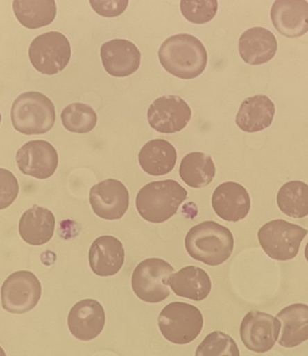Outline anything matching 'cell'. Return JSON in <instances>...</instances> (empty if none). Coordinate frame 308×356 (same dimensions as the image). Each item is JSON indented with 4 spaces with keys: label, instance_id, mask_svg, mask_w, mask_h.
<instances>
[{
    "label": "cell",
    "instance_id": "27",
    "mask_svg": "<svg viewBox=\"0 0 308 356\" xmlns=\"http://www.w3.org/2000/svg\"><path fill=\"white\" fill-rule=\"evenodd\" d=\"M280 210L291 218L308 216V185L302 181H291L282 186L277 195Z\"/></svg>",
    "mask_w": 308,
    "mask_h": 356
},
{
    "label": "cell",
    "instance_id": "18",
    "mask_svg": "<svg viewBox=\"0 0 308 356\" xmlns=\"http://www.w3.org/2000/svg\"><path fill=\"white\" fill-rule=\"evenodd\" d=\"M89 266L99 277L116 275L125 264V249L117 238L104 235L93 241L89 252Z\"/></svg>",
    "mask_w": 308,
    "mask_h": 356
},
{
    "label": "cell",
    "instance_id": "2",
    "mask_svg": "<svg viewBox=\"0 0 308 356\" xmlns=\"http://www.w3.org/2000/svg\"><path fill=\"white\" fill-rule=\"evenodd\" d=\"M190 257L208 266H219L231 257L234 239L232 232L216 222L207 221L193 226L185 238Z\"/></svg>",
    "mask_w": 308,
    "mask_h": 356
},
{
    "label": "cell",
    "instance_id": "34",
    "mask_svg": "<svg viewBox=\"0 0 308 356\" xmlns=\"http://www.w3.org/2000/svg\"><path fill=\"white\" fill-rule=\"evenodd\" d=\"M0 356H7V355H6L4 349H3L1 346H0Z\"/></svg>",
    "mask_w": 308,
    "mask_h": 356
},
{
    "label": "cell",
    "instance_id": "24",
    "mask_svg": "<svg viewBox=\"0 0 308 356\" xmlns=\"http://www.w3.org/2000/svg\"><path fill=\"white\" fill-rule=\"evenodd\" d=\"M138 161L146 173L154 177L164 176L173 170L177 152L169 141L153 140L142 147Z\"/></svg>",
    "mask_w": 308,
    "mask_h": 356
},
{
    "label": "cell",
    "instance_id": "35",
    "mask_svg": "<svg viewBox=\"0 0 308 356\" xmlns=\"http://www.w3.org/2000/svg\"><path fill=\"white\" fill-rule=\"evenodd\" d=\"M1 120H2V117H1V113H0V123H1Z\"/></svg>",
    "mask_w": 308,
    "mask_h": 356
},
{
    "label": "cell",
    "instance_id": "12",
    "mask_svg": "<svg viewBox=\"0 0 308 356\" xmlns=\"http://www.w3.org/2000/svg\"><path fill=\"white\" fill-rule=\"evenodd\" d=\"M18 168L26 176L47 179L59 164V156L53 145L45 140H32L24 144L16 155Z\"/></svg>",
    "mask_w": 308,
    "mask_h": 356
},
{
    "label": "cell",
    "instance_id": "22",
    "mask_svg": "<svg viewBox=\"0 0 308 356\" xmlns=\"http://www.w3.org/2000/svg\"><path fill=\"white\" fill-rule=\"evenodd\" d=\"M166 285L179 297L194 301L205 300L212 289L210 277L203 268L196 266L184 267L172 274Z\"/></svg>",
    "mask_w": 308,
    "mask_h": 356
},
{
    "label": "cell",
    "instance_id": "5",
    "mask_svg": "<svg viewBox=\"0 0 308 356\" xmlns=\"http://www.w3.org/2000/svg\"><path fill=\"white\" fill-rule=\"evenodd\" d=\"M160 331L169 342L187 345L193 342L203 330L204 318L197 307L184 302H172L160 313Z\"/></svg>",
    "mask_w": 308,
    "mask_h": 356
},
{
    "label": "cell",
    "instance_id": "15",
    "mask_svg": "<svg viewBox=\"0 0 308 356\" xmlns=\"http://www.w3.org/2000/svg\"><path fill=\"white\" fill-rule=\"evenodd\" d=\"M101 56L105 72L111 76L128 77L140 67V51L126 39H114L103 44Z\"/></svg>",
    "mask_w": 308,
    "mask_h": 356
},
{
    "label": "cell",
    "instance_id": "19",
    "mask_svg": "<svg viewBox=\"0 0 308 356\" xmlns=\"http://www.w3.org/2000/svg\"><path fill=\"white\" fill-rule=\"evenodd\" d=\"M240 56L250 65H259L270 62L277 50V42L270 30L264 27H253L246 30L239 39Z\"/></svg>",
    "mask_w": 308,
    "mask_h": 356
},
{
    "label": "cell",
    "instance_id": "13",
    "mask_svg": "<svg viewBox=\"0 0 308 356\" xmlns=\"http://www.w3.org/2000/svg\"><path fill=\"white\" fill-rule=\"evenodd\" d=\"M89 202L96 216L108 221L119 220L128 212L129 192L120 181L107 179L90 189Z\"/></svg>",
    "mask_w": 308,
    "mask_h": 356
},
{
    "label": "cell",
    "instance_id": "31",
    "mask_svg": "<svg viewBox=\"0 0 308 356\" xmlns=\"http://www.w3.org/2000/svg\"><path fill=\"white\" fill-rule=\"evenodd\" d=\"M19 193V184L11 171L0 168V210L10 207Z\"/></svg>",
    "mask_w": 308,
    "mask_h": 356
},
{
    "label": "cell",
    "instance_id": "20",
    "mask_svg": "<svg viewBox=\"0 0 308 356\" xmlns=\"http://www.w3.org/2000/svg\"><path fill=\"white\" fill-rule=\"evenodd\" d=\"M55 216L47 208L34 205L21 216L18 230L29 245L41 246L49 243L55 230Z\"/></svg>",
    "mask_w": 308,
    "mask_h": 356
},
{
    "label": "cell",
    "instance_id": "28",
    "mask_svg": "<svg viewBox=\"0 0 308 356\" xmlns=\"http://www.w3.org/2000/svg\"><path fill=\"white\" fill-rule=\"evenodd\" d=\"M60 119L68 131L78 134H89L98 122V116L93 108L80 102H75L65 108Z\"/></svg>",
    "mask_w": 308,
    "mask_h": 356
},
{
    "label": "cell",
    "instance_id": "8",
    "mask_svg": "<svg viewBox=\"0 0 308 356\" xmlns=\"http://www.w3.org/2000/svg\"><path fill=\"white\" fill-rule=\"evenodd\" d=\"M28 56L36 71L46 75L57 74L65 70L71 60V44L62 33H45L33 40Z\"/></svg>",
    "mask_w": 308,
    "mask_h": 356
},
{
    "label": "cell",
    "instance_id": "1",
    "mask_svg": "<svg viewBox=\"0 0 308 356\" xmlns=\"http://www.w3.org/2000/svg\"><path fill=\"white\" fill-rule=\"evenodd\" d=\"M159 59L169 74L180 79H194L207 67V53L194 35L179 34L163 42Z\"/></svg>",
    "mask_w": 308,
    "mask_h": 356
},
{
    "label": "cell",
    "instance_id": "3",
    "mask_svg": "<svg viewBox=\"0 0 308 356\" xmlns=\"http://www.w3.org/2000/svg\"><path fill=\"white\" fill-rule=\"evenodd\" d=\"M188 192L177 181H155L144 186L137 196V209L142 218L153 223L168 221L177 213Z\"/></svg>",
    "mask_w": 308,
    "mask_h": 356
},
{
    "label": "cell",
    "instance_id": "33",
    "mask_svg": "<svg viewBox=\"0 0 308 356\" xmlns=\"http://www.w3.org/2000/svg\"><path fill=\"white\" fill-rule=\"evenodd\" d=\"M305 257H306L308 262V243H307L306 248H305Z\"/></svg>",
    "mask_w": 308,
    "mask_h": 356
},
{
    "label": "cell",
    "instance_id": "4",
    "mask_svg": "<svg viewBox=\"0 0 308 356\" xmlns=\"http://www.w3.org/2000/svg\"><path fill=\"white\" fill-rule=\"evenodd\" d=\"M11 120L15 129L20 134H45L53 129L55 123V106L43 93H22L12 105Z\"/></svg>",
    "mask_w": 308,
    "mask_h": 356
},
{
    "label": "cell",
    "instance_id": "6",
    "mask_svg": "<svg viewBox=\"0 0 308 356\" xmlns=\"http://www.w3.org/2000/svg\"><path fill=\"white\" fill-rule=\"evenodd\" d=\"M307 229L283 219L265 223L258 232V240L268 257L280 261L297 257Z\"/></svg>",
    "mask_w": 308,
    "mask_h": 356
},
{
    "label": "cell",
    "instance_id": "10",
    "mask_svg": "<svg viewBox=\"0 0 308 356\" xmlns=\"http://www.w3.org/2000/svg\"><path fill=\"white\" fill-rule=\"evenodd\" d=\"M282 324L270 314L252 310L240 325L241 342L250 351L264 354L273 348L280 337Z\"/></svg>",
    "mask_w": 308,
    "mask_h": 356
},
{
    "label": "cell",
    "instance_id": "29",
    "mask_svg": "<svg viewBox=\"0 0 308 356\" xmlns=\"http://www.w3.org/2000/svg\"><path fill=\"white\" fill-rule=\"evenodd\" d=\"M195 356H240V351L230 336L221 331H214L202 341Z\"/></svg>",
    "mask_w": 308,
    "mask_h": 356
},
{
    "label": "cell",
    "instance_id": "17",
    "mask_svg": "<svg viewBox=\"0 0 308 356\" xmlns=\"http://www.w3.org/2000/svg\"><path fill=\"white\" fill-rule=\"evenodd\" d=\"M271 18L280 34L289 38H300L308 32V2L302 0L275 1Z\"/></svg>",
    "mask_w": 308,
    "mask_h": 356
},
{
    "label": "cell",
    "instance_id": "16",
    "mask_svg": "<svg viewBox=\"0 0 308 356\" xmlns=\"http://www.w3.org/2000/svg\"><path fill=\"white\" fill-rule=\"evenodd\" d=\"M212 207L214 213L225 221L239 222L250 212L249 193L241 184L223 183L214 191Z\"/></svg>",
    "mask_w": 308,
    "mask_h": 356
},
{
    "label": "cell",
    "instance_id": "21",
    "mask_svg": "<svg viewBox=\"0 0 308 356\" xmlns=\"http://www.w3.org/2000/svg\"><path fill=\"white\" fill-rule=\"evenodd\" d=\"M275 104L268 96L255 95L244 99L235 122L241 131L255 134L268 128L273 122Z\"/></svg>",
    "mask_w": 308,
    "mask_h": 356
},
{
    "label": "cell",
    "instance_id": "7",
    "mask_svg": "<svg viewBox=\"0 0 308 356\" xmlns=\"http://www.w3.org/2000/svg\"><path fill=\"white\" fill-rule=\"evenodd\" d=\"M173 273L174 268L164 259H144L137 265L132 273V291L144 302H162L171 294L166 282Z\"/></svg>",
    "mask_w": 308,
    "mask_h": 356
},
{
    "label": "cell",
    "instance_id": "9",
    "mask_svg": "<svg viewBox=\"0 0 308 356\" xmlns=\"http://www.w3.org/2000/svg\"><path fill=\"white\" fill-rule=\"evenodd\" d=\"M40 280L31 271L12 273L1 288L2 307L9 313L25 314L34 309L40 300Z\"/></svg>",
    "mask_w": 308,
    "mask_h": 356
},
{
    "label": "cell",
    "instance_id": "14",
    "mask_svg": "<svg viewBox=\"0 0 308 356\" xmlns=\"http://www.w3.org/2000/svg\"><path fill=\"white\" fill-rule=\"evenodd\" d=\"M104 307L94 300L78 301L68 315V327L72 336L80 341H92L104 330Z\"/></svg>",
    "mask_w": 308,
    "mask_h": 356
},
{
    "label": "cell",
    "instance_id": "11",
    "mask_svg": "<svg viewBox=\"0 0 308 356\" xmlns=\"http://www.w3.org/2000/svg\"><path fill=\"white\" fill-rule=\"evenodd\" d=\"M191 108L176 95L162 96L150 105L148 122L156 131L174 134L182 131L191 119Z\"/></svg>",
    "mask_w": 308,
    "mask_h": 356
},
{
    "label": "cell",
    "instance_id": "32",
    "mask_svg": "<svg viewBox=\"0 0 308 356\" xmlns=\"http://www.w3.org/2000/svg\"><path fill=\"white\" fill-rule=\"evenodd\" d=\"M89 2L94 11L101 16L114 17L125 12L129 1H125V0H123V1H94V0H90Z\"/></svg>",
    "mask_w": 308,
    "mask_h": 356
},
{
    "label": "cell",
    "instance_id": "23",
    "mask_svg": "<svg viewBox=\"0 0 308 356\" xmlns=\"http://www.w3.org/2000/svg\"><path fill=\"white\" fill-rule=\"evenodd\" d=\"M282 324L279 343L285 348H294L308 341V305L292 304L277 313Z\"/></svg>",
    "mask_w": 308,
    "mask_h": 356
},
{
    "label": "cell",
    "instance_id": "26",
    "mask_svg": "<svg viewBox=\"0 0 308 356\" xmlns=\"http://www.w3.org/2000/svg\"><path fill=\"white\" fill-rule=\"evenodd\" d=\"M13 10L21 25L29 29L49 26L57 14L56 3L53 0H16L13 3Z\"/></svg>",
    "mask_w": 308,
    "mask_h": 356
},
{
    "label": "cell",
    "instance_id": "25",
    "mask_svg": "<svg viewBox=\"0 0 308 356\" xmlns=\"http://www.w3.org/2000/svg\"><path fill=\"white\" fill-rule=\"evenodd\" d=\"M180 176L183 182L192 188H202L209 185L216 176L212 158L202 152L188 154L181 161Z\"/></svg>",
    "mask_w": 308,
    "mask_h": 356
},
{
    "label": "cell",
    "instance_id": "30",
    "mask_svg": "<svg viewBox=\"0 0 308 356\" xmlns=\"http://www.w3.org/2000/svg\"><path fill=\"white\" fill-rule=\"evenodd\" d=\"M216 0H182L180 10L183 17L193 24H205L212 20L217 13Z\"/></svg>",
    "mask_w": 308,
    "mask_h": 356
}]
</instances>
